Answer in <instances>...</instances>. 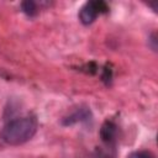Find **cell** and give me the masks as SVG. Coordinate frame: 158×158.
I'll list each match as a JSON object with an SVG mask.
<instances>
[{
    "label": "cell",
    "mask_w": 158,
    "mask_h": 158,
    "mask_svg": "<svg viewBox=\"0 0 158 158\" xmlns=\"http://www.w3.org/2000/svg\"><path fill=\"white\" fill-rule=\"evenodd\" d=\"M36 131V118L32 116H22L5 123L0 131V138L9 146H20L30 141Z\"/></svg>",
    "instance_id": "1"
},
{
    "label": "cell",
    "mask_w": 158,
    "mask_h": 158,
    "mask_svg": "<svg viewBox=\"0 0 158 158\" xmlns=\"http://www.w3.org/2000/svg\"><path fill=\"white\" fill-rule=\"evenodd\" d=\"M107 6L104 1H89L79 11V20L83 25H90L95 21L99 14L106 12Z\"/></svg>",
    "instance_id": "2"
},
{
    "label": "cell",
    "mask_w": 158,
    "mask_h": 158,
    "mask_svg": "<svg viewBox=\"0 0 158 158\" xmlns=\"http://www.w3.org/2000/svg\"><path fill=\"white\" fill-rule=\"evenodd\" d=\"M90 110L88 109H80V110H77L75 112H73L70 116L63 118L62 123L65 125V126H69V125H73V123H77V122H81V121H86L88 118H90Z\"/></svg>",
    "instance_id": "3"
},
{
    "label": "cell",
    "mask_w": 158,
    "mask_h": 158,
    "mask_svg": "<svg viewBox=\"0 0 158 158\" xmlns=\"http://www.w3.org/2000/svg\"><path fill=\"white\" fill-rule=\"evenodd\" d=\"M115 128H116V127H115L114 123L106 122V123L102 126V128H101V138H102V141H105V142H111V141L114 139V137H115V132H116Z\"/></svg>",
    "instance_id": "4"
},
{
    "label": "cell",
    "mask_w": 158,
    "mask_h": 158,
    "mask_svg": "<svg viewBox=\"0 0 158 158\" xmlns=\"http://www.w3.org/2000/svg\"><path fill=\"white\" fill-rule=\"evenodd\" d=\"M21 10L30 17L32 16H36L37 12H38V9H37V4L32 0H27V1H22L21 2Z\"/></svg>",
    "instance_id": "5"
},
{
    "label": "cell",
    "mask_w": 158,
    "mask_h": 158,
    "mask_svg": "<svg viewBox=\"0 0 158 158\" xmlns=\"http://www.w3.org/2000/svg\"><path fill=\"white\" fill-rule=\"evenodd\" d=\"M127 158H156L149 151H136L132 152Z\"/></svg>",
    "instance_id": "6"
},
{
    "label": "cell",
    "mask_w": 158,
    "mask_h": 158,
    "mask_svg": "<svg viewBox=\"0 0 158 158\" xmlns=\"http://www.w3.org/2000/svg\"><path fill=\"white\" fill-rule=\"evenodd\" d=\"M148 46H149L154 52L157 51V36H156L154 32L151 33V36L148 37Z\"/></svg>",
    "instance_id": "7"
}]
</instances>
